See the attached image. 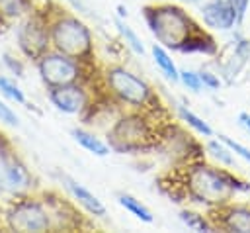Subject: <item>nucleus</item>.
Segmentation results:
<instances>
[{
    "label": "nucleus",
    "mask_w": 250,
    "mask_h": 233,
    "mask_svg": "<svg viewBox=\"0 0 250 233\" xmlns=\"http://www.w3.org/2000/svg\"><path fill=\"white\" fill-rule=\"evenodd\" d=\"M225 227L238 233H250V210L234 208L225 215Z\"/></svg>",
    "instance_id": "nucleus-14"
},
{
    "label": "nucleus",
    "mask_w": 250,
    "mask_h": 233,
    "mask_svg": "<svg viewBox=\"0 0 250 233\" xmlns=\"http://www.w3.org/2000/svg\"><path fill=\"white\" fill-rule=\"evenodd\" d=\"M188 188L197 202L205 204H223L225 200H229L234 188L248 190V186H240V182L232 180L229 174L213 170L209 166H195L189 172Z\"/></svg>",
    "instance_id": "nucleus-2"
},
{
    "label": "nucleus",
    "mask_w": 250,
    "mask_h": 233,
    "mask_svg": "<svg viewBox=\"0 0 250 233\" xmlns=\"http://www.w3.org/2000/svg\"><path fill=\"white\" fill-rule=\"evenodd\" d=\"M178 114H180V117H182L188 125H191L197 133H201V135H205V137H211V135H213V129H211L199 116H195L193 112H189V110H186L184 106H180V108H178Z\"/></svg>",
    "instance_id": "nucleus-17"
},
{
    "label": "nucleus",
    "mask_w": 250,
    "mask_h": 233,
    "mask_svg": "<svg viewBox=\"0 0 250 233\" xmlns=\"http://www.w3.org/2000/svg\"><path fill=\"white\" fill-rule=\"evenodd\" d=\"M199 78H201V84L209 88H219V78H215L211 72H199Z\"/></svg>",
    "instance_id": "nucleus-27"
},
{
    "label": "nucleus",
    "mask_w": 250,
    "mask_h": 233,
    "mask_svg": "<svg viewBox=\"0 0 250 233\" xmlns=\"http://www.w3.org/2000/svg\"><path fill=\"white\" fill-rule=\"evenodd\" d=\"M180 51H203V53H213L215 51V45L209 37H203V35H197V37H188L186 43L180 47Z\"/></svg>",
    "instance_id": "nucleus-19"
},
{
    "label": "nucleus",
    "mask_w": 250,
    "mask_h": 233,
    "mask_svg": "<svg viewBox=\"0 0 250 233\" xmlns=\"http://www.w3.org/2000/svg\"><path fill=\"white\" fill-rule=\"evenodd\" d=\"M51 39L59 53L72 59L84 57L92 47L88 27L76 18H59L51 27Z\"/></svg>",
    "instance_id": "nucleus-3"
},
{
    "label": "nucleus",
    "mask_w": 250,
    "mask_h": 233,
    "mask_svg": "<svg viewBox=\"0 0 250 233\" xmlns=\"http://www.w3.org/2000/svg\"><path fill=\"white\" fill-rule=\"evenodd\" d=\"M39 72L41 78L55 86H64V84H72L78 78V65L74 63L72 57L62 55V53H45L41 55L39 61Z\"/></svg>",
    "instance_id": "nucleus-5"
},
{
    "label": "nucleus",
    "mask_w": 250,
    "mask_h": 233,
    "mask_svg": "<svg viewBox=\"0 0 250 233\" xmlns=\"http://www.w3.org/2000/svg\"><path fill=\"white\" fill-rule=\"evenodd\" d=\"M182 221H184L188 227L195 229V231H211V225H209V223L203 219V215L184 211V213H182Z\"/></svg>",
    "instance_id": "nucleus-22"
},
{
    "label": "nucleus",
    "mask_w": 250,
    "mask_h": 233,
    "mask_svg": "<svg viewBox=\"0 0 250 233\" xmlns=\"http://www.w3.org/2000/svg\"><path fill=\"white\" fill-rule=\"evenodd\" d=\"M2 166H4V182L12 190H25L31 184L29 172L25 166L16 159V157H2Z\"/></svg>",
    "instance_id": "nucleus-11"
},
{
    "label": "nucleus",
    "mask_w": 250,
    "mask_h": 233,
    "mask_svg": "<svg viewBox=\"0 0 250 233\" xmlns=\"http://www.w3.org/2000/svg\"><path fill=\"white\" fill-rule=\"evenodd\" d=\"M240 123L250 131V116L248 114H240Z\"/></svg>",
    "instance_id": "nucleus-29"
},
{
    "label": "nucleus",
    "mask_w": 250,
    "mask_h": 233,
    "mask_svg": "<svg viewBox=\"0 0 250 233\" xmlns=\"http://www.w3.org/2000/svg\"><path fill=\"white\" fill-rule=\"evenodd\" d=\"M8 223L16 231H45L49 229V215L37 202H20L8 213Z\"/></svg>",
    "instance_id": "nucleus-6"
},
{
    "label": "nucleus",
    "mask_w": 250,
    "mask_h": 233,
    "mask_svg": "<svg viewBox=\"0 0 250 233\" xmlns=\"http://www.w3.org/2000/svg\"><path fill=\"white\" fill-rule=\"evenodd\" d=\"M148 137V131L139 117H123L117 121V125L111 131V145L117 151H131L139 149L145 139Z\"/></svg>",
    "instance_id": "nucleus-7"
},
{
    "label": "nucleus",
    "mask_w": 250,
    "mask_h": 233,
    "mask_svg": "<svg viewBox=\"0 0 250 233\" xmlns=\"http://www.w3.org/2000/svg\"><path fill=\"white\" fill-rule=\"evenodd\" d=\"M152 57H154L156 65L160 67V70L166 74V78H170V80H174V82L180 80V72H178L174 61L170 59V55L166 53V49H164L162 45H152Z\"/></svg>",
    "instance_id": "nucleus-15"
},
{
    "label": "nucleus",
    "mask_w": 250,
    "mask_h": 233,
    "mask_svg": "<svg viewBox=\"0 0 250 233\" xmlns=\"http://www.w3.org/2000/svg\"><path fill=\"white\" fill-rule=\"evenodd\" d=\"M107 84L113 90V94H117L123 102L131 106H143L150 96L148 86L139 76L121 67H113L107 70Z\"/></svg>",
    "instance_id": "nucleus-4"
},
{
    "label": "nucleus",
    "mask_w": 250,
    "mask_h": 233,
    "mask_svg": "<svg viewBox=\"0 0 250 233\" xmlns=\"http://www.w3.org/2000/svg\"><path fill=\"white\" fill-rule=\"evenodd\" d=\"M2 186H4V178L0 176V190H2Z\"/></svg>",
    "instance_id": "nucleus-30"
},
{
    "label": "nucleus",
    "mask_w": 250,
    "mask_h": 233,
    "mask_svg": "<svg viewBox=\"0 0 250 233\" xmlns=\"http://www.w3.org/2000/svg\"><path fill=\"white\" fill-rule=\"evenodd\" d=\"M219 139H221V141H223V143H225V145H227L230 151H234L236 155H240L244 161H248V163H250V151H248L246 147H242L240 143L232 141V139H230V137H227V135H219Z\"/></svg>",
    "instance_id": "nucleus-24"
},
{
    "label": "nucleus",
    "mask_w": 250,
    "mask_h": 233,
    "mask_svg": "<svg viewBox=\"0 0 250 233\" xmlns=\"http://www.w3.org/2000/svg\"><path fill=\"white\" fill-rule=\"evenodd\" d=\"M25 10V0H0V14L8 18L21 16Z\"/></svg>",
    "instance_id": "nucleus-20"
},
{
    "label": "nucleus",
    "mask_w": 250,
    "mask_h": 233,
    "mask_svg": "<svg viewBox=\"0 0 250 233\" xmlns=\"http://www.w3.org/2000/svg\"><path fill=\"white\" fill-rule=\"evenodd\" d=\"M70 133H72L74 141H76L78 145H82L86 151H90V153H94V155H98V157H105V155L109 153V147H107L102 139H98L96 135H92V133H88V131H84V129H72Z\"/></svg>",
    "instance_id": "nucleus-13"
},
{
    "label": "nucleus",
    "mask_w": 250,
    "mask_h": 233,
    "mask_svg": "<svg viewBox=\"0 0 250 233\" xmlns=\"http://www.w3.org/2000/svg\"><path fill=\"white\" fill-rule=\"evenodd\" d=\"M146 23L154 37L172 49H180L191 35V22L188 14L178 6H158L146 10Z\"/></svg>",
    "instance_id": "nucleus-1"
},
{
    "label": "nucleus",
    "mask_w": 250,
    "mask_h": 233,
    "mask_svg": "<svg viewBox=\"0 0 250 233\" xmlns=\"http://www.w3.org/2000/svg\"><path fill=\"white\" fill-rule=\"evenodd\" d=\"M0 90H2L8 98H12L14 102H18V104H25V96H23V92H21L14 82H10V80L4 78V76H0Z\"/></svg>",
    "instance_id": "nucleus-21"
},
{
    "label": "nucleus",
    "mask_w": 250,
    "mask_h": 233,
    "mask_svg": "<svg viewBox=\"0 0 250 233\" xmlns=\"http://www.w3.org/2000/svg\"><path fill=\"white\" fill-rule=\"evenodd\" d=\"M64 182H66L68 192L74 196V200H76L84 210H88L92 215H105V208H104V204H102V202H100L88 188H84L82 184H78L76 180L66 178V176H64Z\"/></svg>",
    "instance_id": "nucleus-12"
},
{
    "label": "nucleus",
    "mask_w": 250,
    "mask_h": 233,
    "mask_svg": "<svg viewBox=\"0 0 250 233\" xmlns=\"http://www.w3.org/2000/svg\"><path fill=\"white\" fill-rule=\"evenodd\" d=\"M119 204L125 208V210H129L135 217H139L141 221H145V223H150L152 221V213L148 211V208H145L139 200H135L133 196H129V194H121L119 196Z\"/></svg>",
    "instance_id": "nucleus-16"
},
{
    "label": "nucleus",
    "mask_w": 250,
    "mask_h": 233,
    "mask_svg": "<svg viewBox=\"0 0 250 233\" xmlns=\"http://www.w3.org/2000/svg\"><path fill=\"white\" fill-rule=\"evenodd\" d=\"M53 106L64 114H78L86 106V92L80 86L64 84V86H55L49 94Z\"/></svg>",
    "instance_id": "nucleus-10"
},
{
    "label": "nucleus",
    "mask_w": 250,
    "mask_h": 233,
    "mask_svg": "<svg viewBox=\"0 0 250 233\" xmlns=\"http://www.w3.org/2000/svg\"><path fill=\"white\" fill-rule=\"evenodd\" d=\"M115 25H117V29H119V33L123 35V39H125V43L135 51V53H139V55H143L145 53V47H143V43H141V39H139V35L123 22V20H115Z\"/></svg>",
    "instance_id": "nucleus-18"
},
{
    "label": "nucleus",
    "mask_w": 250,
    "mask_h": 233,
    "mask_svg": "<svg viewBox=\"0 0 250 233\" xmlns=\"http://www.w3.org/2000/svg\"><path fill=\"white\" fill-rule=\"evenodd\" d=\"M229 2L234 6V10L238 14V20H242V16L246 12V6H248V0H229Z\"/></svg>",
    "instance_id": "nucleus-28"
},
{
    "label": "nucleus",
    "mask_w": 250,
    "mask_h": 233,
    "mask_svg": "<svg viewBox=\"0 0 250 233\" xmlns=\"http://www.w3.org/2000/svg\"><path fill=\"white\" fill-rule=\"evenodd\" d=\"M201 18L207 27L213 29H230L238 20L234 6L227 0H209L201 6Z\"/></svg>",
    "instance_id": "nucleus-9"
},
{
    "label": "nucleus",
    "mask_w": 250,
    "mask_h": 233,
    "mask_svg": "<svg viewBox=\"0 0 250 233\" xmlns=\"http://www.w3.org/2000/svg\"><path fill=\"white\" fill-rule=\"evenodd\" d=\"M180 80H182L189 90H193V92H197V90L203 86L199 74L193 72V70H182V72H180Z\"/></svg>",
    "instance_id": "nucleus-23"
},
{
    "label": "nucleus",
    "mask_w": 250,
    "mask_h": 233,
    "mask_svg": "<svg viewBox=\"0 0 250 233\" xmlns=\"http://www.w3.org/2000/svg\"><path fill=\"white\" fill-rule=\"evenodd\" d=\"M207 147H209V151L213 153V157H217L221 163H225V164H230V163H232V159H230L229 151H227V149H225L221 143H217V141H211Z\"/></svg>",
    "instance_id": "nucleus-25"
},
{
    "label": "nucleus",
    "mask_w": 250,
    "mask_h": 233,
    "mask_svg": "<svg viewBox=\"0 0 250 233\" xmlns=\"http://www.w3.org/2000/svg\"><path fill=\"white\" fill-rule=\"evenodd\" d=\"M18 39H20V47L23 49L25 55L29 57H39L45 53L47 43H49V31L45 27V23L37 18L27 20L20 31H18Z\"/></svg>",
    "instance_id": "nucleus-8"
},
{
    "label": "nucleus",
    "mask_w": 250,
    "mask_h": 233,
    "mask_svg": "<svg viewBox=\"0 0 250 233\" xmlns=\"http://www.w3.org/2000/svg\"><path fill=\"white\" fill-rule=\"evenodd\" d=\"M0 121H4L8 125H18V116L4 102H0Z\"/></svg>",
    "instance_id": "nucleus-26"
}]
</instances>
